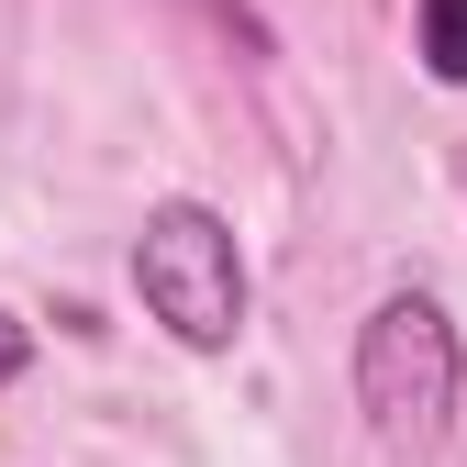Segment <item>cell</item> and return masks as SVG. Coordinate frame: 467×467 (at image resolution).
<instances>
[{
	"label": "cell",
	"instance_id": "277c9868",
	"mask_svg": "<svg viewBox=\"0 0 467 467\" xmlns=\"http://www.w3.org/2000/svg\"><path fill=\"white\" fill-rule=\"evenodd\" d=\"M23 368H34V334H23V323H12V312H0V389H12V379H23Z\"/></svg>",
	"mask_w": 467,
	"mask_h": 467
},
{
	"label": "cell",
	"instance_id": "6da1fadb",
	"mask_svg": "<svg viewBox=\"0 0 467 467\" xmlns=\"http://www.w3.org/2000/svg\"><path fill=\"white\" fill-rule=\"evenodd\" d=\"M456 389H467V345L445 323L434 289H389V301L357 323V412L389 456H434L456 423Z\"/></svg>",
	"mask_w": 467,
	"mask_h": 467
},
{
	"label": "cell",
	"instance_id": "5b68a950",
	"mask_svg": "<svg viewBox=\"0 0 467 467\" xmlns=\"http://www.w3.org/2000/svg\"><path fill=\"white\" fill-rule=\"evenodd\" d=\"M456 201H467V145H456Z\"/></svg>",
	"mask_w": 467,
	"mask_h": 467
},
{
	"label": "cell",
	"instance_id": "3957f363",
	"mask_svg": "<svg viewBox=\"0 0 467 467\" xmlns=\"http://www.w3.org/2000/svg\"><path fill=\"white\" fill-rule=\"evenodd\" d=\"M412 45H423V78L467 89V0H423V12H412Z\"/></svg>",
	"mask_w": 467,
	"mask_h": 467
},
{
	"label": "cell",
	"instance_id": "7a4b0ae2",
	"mask_svg": "<svg viewBox=\"0 0 467 467\" xmlns=\"http://www.w3.org/2000/svg\"><path fill=\"white\" fill-rule=\"evenodd\" d=\"M134 289L145 312L190 345V357H223L245 334V256H234V223L212 201H156L134 234Z\"/></svg>",
	"mask_w": 467,
	"mask_h": 467
}]
</instances>
